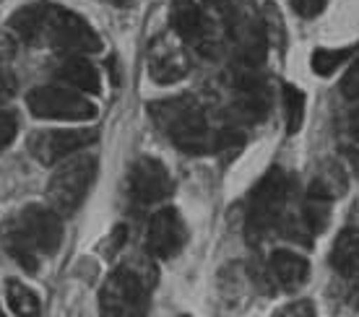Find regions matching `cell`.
I'll use <instances>...</instances> for the list:
<instances>
[{
  "label": "cell",
  "instance_id": "cell-1",
  "mask_svg": "<svg viewBox=\"0 0 359 317\" xmlns=\"http://www.w3.org/2000/svg\"><path fill=\"white\" fill-rule=\"evenodd\" d=\"M3 242L8 253L16 258L27 271H36L42 258H53L63 245V221L55 209L45 206H27L8 224Z\"/></svg>",
  "mask_w": 359,
  "mask_h": 317
},
{
  "label": "cell",
  "instance_id": "cell-2",
  "mask_svg": "<svg viewBox=\"0 0 359 317\" xmlns=\"http://www.w3.org/2000/svg\"><path fill=\"white\" fill-rule=\"evenodd\" d=\"M149 115L167 141L185 154H206L214 146L206 115L193 97H172L149 104Z\"/></svg>",
  "mask_w": 359,
  "mask_h": 317
},
{
  "label": "cell",
  "instance_id": "cell-3",
  "mask_svg": "<svg viewBox=\"0 0 359 317\" xmlns=\"http://www.w3.org/2000/svg\"><path fill=\"white\" fill-rule=\"evenodd\" d=\"M36 42H47L57 52L65 55H86L102 50V39L91 29V24H86L79 13L53 6V3H45Z\"/></svg>",
  "mask_w": 359,
  "mask_h": 317
},
{
  "label": "cell",
  "instance_id": "cell-4",
  "mask_svg": "<svg viewBox=\"0 0 359 317\" xmlns=\"http://www.w3.org/2000/svg\"><path fill=\"white\" fill-rule=\"evenodd\" d=\"M97 174V156L94 154H76L63 159L47 182V195L57 213H73L81 206L89 188Z\"/></svg>",
  "mask_w": 359,
  "mask_h": 317
},
{
  "label": "cell",
  "instance_id": "cell-5",
  "mask_svg": "<svg viewBox=\"0 0 359 317\" xmlns=\"http://www.w3.org/2000/svg\"><path fill=\"white\" fill-rule=\"evenodd\" d=\"M289 198V180L284 169H269L263 174V180L255 185L250 200H248V218H245V229L250 239H263L271 229L278 224V218L287 209Z\"/></svg>",
  "mask_w": 359,
  "mask_h": 317
},
{
  "label": "cell",
  "instance_id": "cell-6",
  "mask_svg": "<svg viewBox=\"0 0 359 317\" xmlns=\"http://www.w3.org/2000/svg\"><path fill=\"white\" fill-rule=\"evenodd\" d=\"M99 309L102 317H146L149 289L133 271L120 268L99 291Z\"/></svg>",
  "mask_w": 359,
  "mask_h": 317
},
{
  "label": "cell",
  "instance_id": "cell-7",
  "mask_svg": "<svg viewBox=\"0 0 359 317\" xmlns=\"http://www.w3.org/2000/svg\"><path fill=\"white\" fill-rule=\"evenodd\" d=\"M29 112L39 120H65V122H86L97 118V107L79 91L63 86H36L27 97Z\"/></svg>",
  "mask_w": 359,
  "mask_h": 317
},
{
  "label": "cell",
  "instance_id": "cell-8",
  "mask_svg": "<svg viewBox=\"0 0 359 317\" xmlns=\"http://www.w3.org/2000/svg\"><path fill=\"white\" fill-rule=\"evenodd\" d=\"M128 185H130V195L138 203H159V200L170 198L172 188H175L167 167L159 159H149V156L138 159L130 167Z\"/></svg>",
  "mask_w": 359,
  "mask_h": 317
},
{
  "label": "cell",
  "instance_id": "cell-9",
  "mask_svg": "<svg viewBox=\"0 0 359 317\" xmlns=\"http://www.w3.org/2000/svg\"><path fill=\"white\" fill-rule=\"evenodd\" d=\"M188 239L185 221L175 209L156 211L146 229V247L156 258H175Z\"/></svg>",
  "mask_w": 359,
  "mask_h": 317
},
{
  "label": "cell",
  "instance_id": "cell-10",
  "mask_svg": "<svg viewBox=\"0 0 359 317\" xmlns=\"http://www.w3.org/2000/svg\"><path fill=\"white\" fill-rule=\"evenodd\" d=\"M91 141H94L91 130H45L32 141V154L50 167L81 151Z\"/></svg>",
  "mask_w": 359,
  "mask_h": 317
},
{
  "label": "cell",
  "instance_id": "cell-11",
  "mask_svg": "<svg viewBox=\"0 0 359 317\" xmlns=\"http://www.w3.org/2000/svg\"><path fill=\"white\" fill-rule=\"evenodd\" d=\"M269 268L273 281L287 291L302 289L307 283V279H310V263H307L302 255L289 253V250H276V253L271 255Z\"/></svg>",
  "mask_w": 359,
  "mask_h": 317
},
{
  "label": "cell",
  "instance_id": "cell-12",
  "mask_svg": "<svg viewBox=\"0 0 359 317\" xmlns=\"http://www.w3.org/2000/svg\"><path fill=\"white\" fill-rule=\"evenodd\" d=\"M170 24L177 31L182 42L196 45L206 34V18L201 13V6L196 0H172L170 6Z\"/></svg>",
  "mask_w": 359,
  "mask_h": 317
},
{
  "label": "cell",
  "instance_id": "cell-13",
  "mask_svg": "<svg viewBox=\"0 0 359 317\" xmlns=\"http://www.w3.org/2000/svg\"><path fill=\"white\" fill-rule=\"evenodd\" d=\"M57 76H60L68 86H73V89H79V91L97 94V91L102 89L99 71L86 60V57H81V55H68L63 63L57 65Z\"/></svg>",
  "mask_w": 359,
  "mask_h": 317
},
{
  "label": "cell",
  "instance_id": "cell-14",
  "mask_svg": "<svg viewBox=\"0 0 359 317\" xmlns=\"http://www.w3.org/2000/svg\"><path fill=\"white\" fill-rule=\"evenodd\" d=\"M331 265L344 276H359V229H346L331 247Z\"/></svg>",
  "mask_w": 359,
  "mask_h": 317
},
{
  "label": "cell",
  "instance_id": "cell-15",
  "mask_svg": "<svg viewBox=\"0 0 359 317\" xmlns=\"http://www.w3.org/2000/svg\"><path fill=\"white\" fill-rule=\"evenodd\" d=\"M188 76V60L180 50L167 47L164 52L151 57V78L159 83H175Z\"/></svg>",
  "mask_w": 359,
  "mask_h": 317
},
{
  "label": "cell",
  "instance_id": "cell-16",
  "mask_svg": "<svg viewBox=\"0 0 359 317\" xmlns=\"http://www.w3.org/2000/svg\"><path fill=\"white\" fill-rule=\"evenodd\" d=\"M6 300H8L11 312L16 317H39V312H42L39 297L16 279L6 281Z\"/></svg>",
  "mask_w": 359,
  "mask_h": 317
},
{
  "label": "cell",
  "instance_id": "cell-17",
  "mask_svg": "<svg viewBox=\"0 0 359 317\" xmlns=\"http://www.w3.org/2000/svg\"><path fill=\"white\" fill-rule=\"evenodd\" d=\"M281 101H284V122H287V133L294 136L297 130L302 127V120H305V94L287 83L281 89Z\"/></svg>",
  "mask_w": 359,
  "mask_h": 317
},
{
  "label": "cell",
  "instance_id": "cell-18",
  "mask_svg": "<svg viewBox=\"0 0 359 317\" xmlns=\"http://www.w3.org/2000/svg\"><path fill=\"white\" fill-rule=\"evenodd\" d=\"M349 55H351V47H344V50L320 47V50H315L313 57H310V68H313L315 76H331L336 68H341V63Z\"/></svg>",
  "mask_w": 359,
  "mask_h": 317
},
{
  "label": "cell",
  "instance_id": "cell-19",
  "mask_svg": "<svg viewBox=\"0 0 359 317\" xmlns=\"http://www.w3.org/2000/svg\"><path fill=\"white\" fill-rule=\"evenodd\" d=\"M18 133V120L11 109L0 107V146H8L13 143V138Z\"/></svg>",
  "mask_w": 359,
  "mask_h": 317
},
{
  "label": "cell",
  "instance_id": "cell-20",
  "mask_svg": "<svg viewBox=\"0 0 359 317\" xmlns=\"http://www.w3.org/2000/svg\"><path fill=\"white\" fill-rule=\"evenodd\" d=\"M341 94L346 99H359V57L351 63V68L341 78Z\"/></svg>",
  "mask_w": 359,
  "mask_h": 317
},
{
  "label": "cell",
  "instance_id": "cell-21",
  "mask_svg": "<svg viewBox=\"0 0 359 317\" xmlns=\"http://www.w3.org/2000/svg\"><path fill=\"white\" fill-rule=\"evenodd\" d=\"M289 3H292V8H294L297 16L315 18L320 10L325 8V3H328V0H289Z\"/></svg>",
  "mask_w": 359,
  "mask_h": 317
},
{
  "label": "cell",
  "instance_id": "cell-22",
  "mask_svg": "<svg viewBox=\"0 0 359 317\" xmlns=\"http://www.w3.org/2000/svg\"><path fill=\"white\" fill-rule=\"evenodd\" d=\"M203 3H206V8L211 10L222 24H226V27L232 24L234 13H232V3H229V0H203Z\"/></svg>",
  "mask_w": 359,
  "mask_h": 317
},
{
  "label": "cell",
  "instance_id": "cell-23",
  "mask_svg": "<svg viewBox=\"0 0 359 317\" xmlns=\"http://www.w3.org/2000/svg\"><path fill=\"white\" fill-rule=\"evenodd\" d=\"M276 317H313V309H310V304H292Z\"/></svg>",
  "mask_w": 359,
  "mask_h": 317
},
{
  "label": "cell",
  "instance_id": "cell-24",
  "mask_svg": "<svg viewBox=\"0 0 359 317\" xmlns=\"http://www.w3.org/2000/svg\"><path fill=\"white\" fill-rule=\"evenodd\" d=\"M349 133L354 141H359V99H354V107L349 112Z\"/></svg>",
  "mask_w": 359,
  "mask_h": 317
},
{
  "label": "cell",
  "instance_id": "cell-25",
  "mask_svg": "<svg viewBox=\"0 0 359 317\" xmlns=\"http://www.w3.org/2000/svg\"><path fill=\"white\" fill-rule=\"evenodd\" d=\"M349 302L354 307H359V276L351 279V286H349Z\"/></svg>",
  "mask_w": 359,
  "mask_h": 317
},
{
  "label": "cell",
  "instance_id": "cell-26",
  "mask_svg": "<svg viewBox=\"0 0 359 317\" xmlns=\"http://www.w3.org/2000/svg\"><path fill=\"white\" fill-rule=\"evenodd\" d=\"M346 159H349L351 172L359 174V148H349V151H346Z\"/></svg>",
  "mask_w": 359,
  "mask_h": 317
},
{
  "label": "cell",
  "instance_id": "cell-27",
  "mask_svg": "<svg viewBox=\"0 0 359 317\" xmlns=\"http://www.w3.org/2000/svg\"><path fill=\"white\" fill-rule=\"evenodd\" d=\"M0 317H3V309H0Z\"/></svg>",
  "mask_w": 359,
  "mask_h": 317
},
{
  "label": "cell",
  "instance_id": "cell-28",
  "mask_svg": "<svg viewBox=\"0 0 359 317\" xmlns=\"http://www.w3.org/2000/svg\"><path fill=\"white\" fill-rule=\"evenodd\" d=\"M120 3H123V0H120Z\"/></svg>",
  "mask_w": 359,
  "mask_h": 317
}]
</instances>
